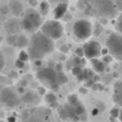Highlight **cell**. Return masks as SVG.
<instances>
[{"label":"cell","instance_id":"277c9868","mask_svg":"<svg viewBox=\"0 0 122 122\" xmlns=\"http://www.w3.org/2000/svg\"><path fill=\"white\" fill-rule=\"evenodd\" d=\"M42 25V17L33 9H30L24 15L21 20V27L27 32H36Z\"/></svg>","mask_w":122,"mask_h":122},{"label":"cell","instance_id":"8fae6325","mask_svg":"<svg viewBox=\"0 0 122 122\" xmlns=\"http://www.w3.org/2000/svg\"><path fill=\"white\" fill-rule=\"evenodd\" d=\"M4 29L8 32V34H16L20 30V24L16 18L8 19L4 25Z\"/></svg>","mask_w":122,"mask_h":122},{"label":"cell","instance_id":"4dcf8cb0","mask_svg":"<svg viewBox=\"0 0 122 122\" xmlns=\"http://www.w3.org/2000/svg\"><path fill=\"white\" fill-rule=\"evenodd\" d=\"M78 100V97L76 94H71L69 95V97H67V103H74V102H76Z\"/></svg>","mask_w":122,"mask_h":122},{"label":"cell","instance_id":"db71d44e","mask_svg":"<svg viewBox=\"0 0 122 122\" xmlns=\"http://www.w3.org/2000/svg\"><path fill=\"white\" fill-rule=\"evenodd\" d=\"M0 104H1V102H0Z\"/></svg>","mask_w":122,"mask_h":122},{"label":"cell","instance_id":"d6a6232c","mask_svg":"<svg viewBox=\"0 0 122 122\" xmlns=\"http://www.w3.org/2000/svg\"><path fill=\"white\" fill-rule=\"evenodd\" d=\"M116 28L118 30V32L120 33L121 32V15H119L118 17V20H117V24H116Z\"/></svg>","mask_w":122,"mask_h":122},{"label":"cell","instance_id":"9a60e30c","mask_svg":"<svg viewBox=\"0 0 122 122\" xmlns=\"http://www.w3.org/2000/svg\"><path fill=\"white\" fill-rule=\"evenodd\" d=\"M66 10H67V4L66 3H59L57 6H56V9L54 10V17H55L56 19H60L62 18L63 16L65 15V13H66Z\"/></svg>","mask_w":122,"mask_h":122},{"label":"cell","instance_id":"ac0fdd59","mask_svg":"<svg viewBox=\"0 0 122 122\" xmlns=\"http://www.w3.org/2000/svg\"><path fill=\"white\" fill-rule=\"evenodd\" d=\"M92 76H93V73L91 70L85 69V70H82L79 75H77V78L79 81H82V80H87V79H89V78H92Z\"/></svg>","mask_w":122,"mask_h":122},{"label":"cell","instance_id":"d4e9b609","mask_svg":"<svg viewBox=\"0 0 122 122\" xmlns=\"http://www.w3.org/2000/svg\"><path fill=\"white\" fill-rule=\"evenodd\" d=\"M18 59H20V60H23V61H28L30 59L29 58V55H28V51H21L20 53L18 54Z\"/></svg>","mask_w":122,"mask_h":122},{"label":"cell","instance_id":"52a82bcc","mask_svg":"<svg viewBox=\"0 0 122 122\" xmlns=\"http://www.w3.org/2000/svg\"><path fill=\"white\" fill-rule=\"evenodd\" d=\"M106 48L117 60L122 59V36L119 33H112L107 39Z\"/></svg>","mask_w":122,"mask_h":122},{"label":"cell","instance_id":"7dc6e473","mask_svg":"<svg viewBox=\"0 0 122 122\" xmlns=\"http://www.w3.org/2000/svg\"><path fill=\"white\" fill-rule=\"evenodd\" d=\"M97 90H100V91H103V90H104V86H103V85H100V84H97Z\"/></svg>","mask_w":122,"mask_h":122},{"label":"cell","instance_id":"3957f363","mask_svg":"<svg viewBox=\"0 0 122 122\" xmlns=\"http://www.w3.org/2000/svg\"><path fill=\"white\" fill-rule=\"evenodd\" d=\"M36 78L44 85V87L49 88L53 91H58L60 85L57 80V71L53 67H43L36 72Z\"/></svg>","mask_w":122,"mask_h":122},{"label":"cell","instance_id":"cb8c5ba5","mask_svg":"<svg viewBox=\"0 0 122 122\" xmlns=\"http://www.w3.org/2000/svg\"><path fill=\"white\" fill-rule=\"evenodd\" d=\"M15 40H16V34H8V36H6V43H8L9 45L14 46Z\"/></svg>","mask_w":122,"mask_h":122},{"label":"cell","instance_id":"484cf974","mask_svg":"<svg viewBox=\"0 0 122 122\" xmlns=\"http://www.w3.org/2000/svg\"><path fill=\"white\" fill-rule=\"evenodd\" d=\"M120 108L119 107H114L110 110V116L114 117V118H119L120 117Z\"/></svg>","mask_w":122,"mask_h":122},{"label":"cell","instance_id":"836d02e7","mask_svg":"<svg viewBox=\"0 0 122 122\" xmlns=\"http://www.w3.org/2000/svg\"><path fill=\"white\" fill-rule=\"evenodd\" d=\"M85 81H86V82H85V87H86V88H90V87L94 84V81L92 80V78H89V79L85 80Z\"/></svg>","mask_w":122,"mask_h":122},{"label":"cell","instance_id":"30bf717a","mask_svg":"<svg viewBox=\"0 0 122 122\" xmlns=\"http://www.w3.org/2000/svg\"><path fill=\"white\" fill-rule=\"evenodd\" d=\"M101 49H102L101 44L99 42H97V41H89L82 47L84 56L90 60L101 56Z\"/></svg>","mask_w":122,"mask_h":122},{"label":"cell","instance_id":"816d5d0a","mask_svg":"<svg viewBox=\"0 0 122 122\" xmlns=\"http://www.w3.org/2000/svg\"><path fill=\"white\" fill-rule=\"evenodd\" d=\"M0 30H1V24H0Z\"/></svg>","mask_w":122,"mask_h":122},{"label":"cell","instance_id":"f35d334b","mask_svg":"<svg viewBox=\"0 0 122 122\" xmlns=\"http://www.w3.org/2000/svg\"><path fill=\"white\" fill-rule=\"evenodd\" d=\"M9 77H10V78H17V73L15 71L9 72Z\"/></svg>","mask_w":122,"mask_h":122},{"label":"cell","instance_id":"8992f818","mask_svg":"<svg viewBox=\"0 0 122 122\" xmlns=\"http://www.w3.org/2000/svg\"><path fill=\"white\" fill-rule=\"evenodd\" d=\"M94 10L103 17H114L117 14V8L112 0H91Z\"/></svg>","mask_w":122,"mask_h":122},{"label":"cell","instance_id":"5bb4252c","mask_svg":"<svg viewBox=\"0 0 122 122\" xmlns=\"http://www.w3.org/2000/svg\"><path fill=\"white\" fill-rule=\"evenodd\" d=\"M21 101L26 104H38L40 102V99H39V95L36 93L29 90L21 97Z\"/></svg>","mask_w":122,"mask_h":122},{"label":"cell","instance_id":"d6986e66","mask_svg":"<svg viewBox=\"0 0 122 122\" xmlns=\"http://www.w3.org/2000/svg\"><path fill=\"white\" fill-rule=\"evenodd\" d=\"M40 12L42 15H47L49 12V3L46 1V0H44V1H42L40 3Z\"/></svg>","mask_w":122,"mask_h":122},{"label":"cell","instance_id":"7402d4cb","mask_svg":"<svg viewBox=\"0 0 122 122\" xmlns=\"http://www.w3.org/2000/svg\"><path fill=\"white\" fill-rule=\"evenodd\" d=\"M58 115L60 116V118L62 120H66L67 118V112H66V109H65L64 106H58Z\"/></svg>","mask_w":122,"mask_h":122},{"label":"cell","instance_id":"1f68e13d","mask_svg":"<svg viewBox=\"0 0 122 122\" xmlns=\"http://www.w3.org/2000/svg\"><path fill=\"white\" fill-rule=\"evenodd\" d=\"M0 12H1L3 15H5V14H8V13L10 12V9H9L8 5H2L1 8H0Z\"/></svg>","mask_w":122,"mask_h":122},{"label":"cell","instance_id":"44dd1931","mask_svg":"<svg viewBox=\"0 0 122 122\" xmlns=\"http://www.w3.org/2000/svg\"><path fill=\"white\" fill-rule=\"evenodd\" d=\"M44 100L47 104H51L57 101V97H56V95L53 92H49V93H45L44 94Z\"/></svg>","mask_w":122,"mask_h":122},{"label":"cell","instance_id":"f5cc1de1","mask_svg":"<svg viewBox=\"0 0 122 122\" xmlns=\"http://www.w3.org/2000/svg\"><path fill=\"white\" fill-rule=\"evenodd\" d=\"M1 39H2V38H0V41H1Z\"/></svg>","mask_w":122,"mask_h":122},{"label":"cell","instance_id":"f907efd6","mask_svg":"<svg viewBox=\"0 0 122 122\" xmlns=\"http://www.w3.org/2000/svg\"><path fill=\"white\" fill-rule=\"evenodd\" d=\"M76 122H86V121H80V120H78V121H76Z\"/></svg>","mask_w":122,"mask_h":122},{"label":"cell","instance_id":"60d3db41","mask_svg":"<svg viewBox=\"0 0 122 122\" xmlns=\"http://www.w3.org/2000/svg\"><path fill=\"white\" fill-rule=\"evenodd\" d=\"M99 112H100L99 107H94L92 109V112H91V114H92V116H97V115H99Z\"/></svg>","mask_w":122,"mask_h":122},{"label":"cell","instance_id":"c3c4849f","mask_svg":"<svg viewBox=\"0 0 122 122\" xmlns=\"http://www.w3.org/2000/svg\"><path fill=\"white\" fill-rule=\"evenodd\" d=\"M79 91H80L81 93H84V94L87 92V91H86V88H80V89H79Z\"/></svg>","mask_w":122,"mask_h":122},{"label":"cell","instance_id":"f1b7e54d","mask_svg":"<svg viewBox=\"0 0 122 122\" xmlns=\"http://www.w3.org/2000/svg\"><path fill=\"white\" fill-rule=\"evenodd\" d=\"M15 66H16L17 69H23V67L25 66V61H23L20 59H17L15 61Z\"/></svg>","mask_w":122,"mask_h":122},{"label":"cell","instance_id":"9c48e42d","mask_svg":"<svg viewBox=\"0 0 122 122\" xmlns=\"http://www.w3.org/2000/svg\"><path fill=\"white\" fill-rule=\"evenodd\" d=\"M0 102L9 108L17 107L20 103L19 97L10 88L0 89Z\"/></svg>","mask_w":122,"mask_h":122},{"label":"cell","instance_id":"4316f807","mask_svg":"<svg viewBox=\"0 0 122 122\" xmlns=\"http://www.w3.org/2000/svg\"><path fill=\"white\" fill-rule=\"evenodd\" d=\"M81 71H82V69L80 66H77V65L72 67V73H73V75H75V76L79 75V74L81 73Z\"/></svg>","mask_w":122,"mask_h":122},{"label":"cell","instance_id":"6da1fadb","mask_svg":"<svg viewBox=\"0 0 122 122\" xmlns=\"http://www.w3.org/2000/svg\"><path fill=\"white\" fill-rule=\"evenodd\" d=\"M28 55L32 60L43 59L55 49L54 40L47 38L41 31H36L28 42Z\"/></svg>","mask_w":122,"mask_h":122},{"label":"cell","instance_id":"7c38bea8","mask_svg":"<svg viewBox=\"0 0 122 122\" xmlns=\"http://www.w3.org/2000/svg\"><path fill=\"white\" fill-rule=\"evenodd\" d=\"M9 9H10V12L14 15L15 17H18L23 14L24 12V6L19 0H10L9 1Z\"/></svg>","mask_w":122,"mask_h":122},{"label":"cell","instance_id":"e0dca14e","mask_svg":"<svg viewBox=\"0 0 122 122\" xmlns=\"http://www.w3.org/2000/svg\"><path fill=\"white\" fill-rule=\"evenodd\" d=\"M28 39L26 38L23 34H19V36H16V40H15V47H18V48H24V47L28 46Z\"/></svg>","mask_w":122,"mask_h":122},{"label":"cell","instance_id":"74e56055","mask_svg":"<svg viewBox=\"0 0 122 122\" xmlns=\"http://www.w3.org/2000/svg\"><path fill=\"white\" fill-rule=\"evenodd\" d=\"M115 5H116V8H117V10H119L120 11L121 9H122V5H121V0H115Z\"/></svg>","mask_w":122,"mask_h":122},{"label":"cell","instance_id":"f6af8a7d","mask_svg":"<svg viewBox=\"0 0 122 122\" xmlns=\"http://www.w3.org/2000/svg\"><path fill=\"white\" fill-rule=\"evenodd\" d=\"M8 122H16V118H15V117H13V116L9 117V118H8Z\"/></svg>","mask_w":122,"mask_h":122},{"label":"cell","instance_id":"b9f144b4","mask_svg":"<svg viewBox=\"0 0 122 122\" xmlns=\"http://www.w3.org/2000/svg\"><path fill=\"white\" fill-rule=\"evenodd\" d=\"M29 4L32 8H36L38 5V0H29Z\"/></svg>","mask_w":122,"mask_h":122},{"label":"cell","instance_id":"603a6c76","mask_svg":"<svg viewBox=\"0 0 122 122\" xmlns=\"http://www.w3.org/2000/svg\"><path fill=\"white\" fill-rule=\"evenodd\" d=\"M92 32H93V34H94L95 36H99L100 34L103 32V27H102L101 24H97L95 27H94V30L92 29Z\"/></svg>","mask_w":122,"mask_h":122},{"label":"cell","instance_id":"8d00e7d4","mask_svg":"<svg viewBox=\"0 0 122 122\" xmlns=\"http://www.w3.org/2000/svg\"><path fill=\"white\" fill-rule=\"evenodd\" d=\"M38 93L40 95H44L45 93H46V89H45V87H39L38 88Z\"/></svg>","mask_w":122,"mask_h":122},{"label":"cell","instance_id":"4fadbf2b","mask_svg":"<svg viewBox=\"0 0 122 122\" xmlns=\"http://www.w3.org/2000/svg\"><path fill=\"white\" fill-rule=\"evenodd\" d=\"M112 100L117 105L120 107L122 105V85L121 81L118 80L115 85V91H114V95H112Z\"/></svg>","mask_w":122,"mask_h":122},{"label":"cell","instance_id":"ffe728a7","mask_svg":"<svg viewBox=\"0 0 122 122\" xmlns=\"http://www.w3.org/2000/svg\"><path fill=\"white\" fill-rule=\"evenodd\" d=\"M57 80H58V82H59V85L61 86V85H64L65 82L67 81V77L62 71H58L57 72Z\"/></svg>","mask_w":122,"mask_h":122},{"label":"cell","instance_id":"2e32d148","mask_svg":"<svg viewBox=\"0 0 122 122\" xmlns=\"http://www.w3.org/2000/svg\"><path fill=\"white\" fill-rule=\"evenodd\" d=\"M91 62H92V66L95 72L103 73L105 71V63L103 61H100L97 58H93V59H91Z\"/></svg>","mask_w":122,"mask_h":122},{"label":"cell","instance_id":"d590c367","mask_svg":"<svg viewBox=\"0 0 122 122\" xmlns=\"http://www.w3.org/2000/svg\"><path fill=\"white\" fill-rule=\"evenodd\" d=\"M75 54H76V56H77V57H84V51H82V48H77L75 51Z\"/></svg>","mask_w":122,"mask_h":122},{"label":"cell","instance_id":"ba28073f","mask_svg":"<svg viewBox=\"0 0 122 122\" xmlns=\"http://www.w3.org/2000/svg\"><path fill=\"white\" fill-rule=\"evenodd\" d=\"M92 25L89 20L87 19H79V20L75 21L73 26V32L76 39L79 41L88 40L92 34Z\"/></svg>","mask_w":122,"mask_h":122},{"label":"cell","instance_id":"bcb514c9","mask_svg":"<svg viewBox=\"0 0 122 122\" xmlns=\"http://www.w3.org/2000/svg\"><path fill=\"white\" fill-rule=\"evenodd\" d=\"M107 53H108L107 48H105V49H101V55L105 56V55H107Z\"/></svg>","mask_w":122,"mask_h":122},{"label":"cell","instance_id":"5b68a950","mask_svg":"<svg viewBox=\"0 0 122 122\" xmlns=\"http://www.w3.org/2000/svg\"><path fill=\"white\" fill-rule=\"evenodd\" d=\"M41 32L51 39V40H58L63 34V26L61 23L55 19V20H47L41 25Z\"/></svg>","mask_w":122,"mask_h":122},{"label":"cell","instance_id":"681fc988","mask_svg":"<svg viewBox=\"0 0 122 122\" xmlns=\"http://www.w3.org/2000/svg\"><path fill=\"white\" fill-rule=\"evenodd\" d=\"M23 91H24V88H23V87H19V88H18V92H23Z\"/></svg>","mask_w":122,"mask_h":122},{"label":"cell","instance_id":"f546056e","mask_svg":"<svg viewBox=\"0 0 122 122\" xmlns=\"http://www.w3.org/2000/svg\"><path fill=\"white\" fill-rule=\"evenodd\" d=\"M4 63H5L4 56H3V54H2V51H0V71H2V69L4 67Z\"/></svg>","mask_w":122,"mask_h":122},{"label":"cell","instance_id":"ab89813d","mask_svg":"<svg viewBox=\"0 0 122 122\" xmlns=\"http://www.w3.org/2000/svg\"><path fill=\"white\" fill-rule=\"evenodd\" d=\"M60 51H61V53H64V54H66L67 51H69V48H67V46H66V45H62V46L60 47Z\"/></svg>","mask_w":122,"mask_h":122},{"label":"cell","instance_id":"83f0119b","mask_svg":"<svg viewBox=\"0 0 122 122\" xmlns=\"http://www.w3.org/2000/svg\"><path fill=\"white\" fill-rule=\"evenodd\" d=\"M85 61L81 59V57H75L74 58V64L77 65V66H80L81 64H84Z\"/></svg>","mask_w":122,"mask_h":122},{"label":"cell","instance_id":"ee69618b","mask_svg":"<svg viewBox=\"0 0 122 122\" xmlns=\"http://www.w3.org/2000/svg\"><path fill=\"white\" fill-rule=\"evenodd\" d=\"M90 88L92 89L93 91H97V82H94V84H93L92 86L90 87Z\"/></svg>","mask_w":122,"mask_h":122},{"label":"cell","instance_id":"e575fe53","mask_svg":"<svg viewBox=\"0 0 122 122\" xmlns=\"http://www.w3.org/2000/svg\"><path fill=\"white\" fill-rule=\"evenodd\" d=\"M112 57L110 55H105L104 56V63H109V62H112Z\"/></svg>","mask_w":122,"mask_h":122},{"label":"cell","instance_id":"7a4b0ae2","mask_svg":"<svg viewBox=\"0 0 122 122\" xmlns=\"http://www.w3.org/2000/svg\"><path fill=\"white\" fill-rule=\"evenodd\" d=\"M51 112L48 108L33 107L26 109L20 115V122H51Z\"/></svg>","mask_w":122,"mask_h":122},{"label":"cell","instance_id":"7bdbcfd3","mask_svg":"<svg viewBox=\"0 0 122 122\" xmlns=\"http://www.w3.org/2000/svg\"><path fill=\"white\" fill-rule=\"evenodd\" d=\"M100 23H101L102 25H106V24H107V18H106V17H103V16H102L101 19H100Z\"/></svg>","mask_w":122,"mask_h":122}]
</instances>
